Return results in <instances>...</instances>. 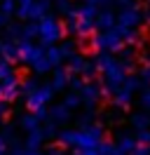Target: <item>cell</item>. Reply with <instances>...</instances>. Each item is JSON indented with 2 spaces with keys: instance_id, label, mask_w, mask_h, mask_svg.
I'll use <instances>...</instances> for the list:
<instances>
[{
  "instance_id": "obj_1",
  "label": "cell",
  "mask_w": 150,
  "mask_h": 155,
  "mask_svg": "<svg viewBox=\"0 0 150 155\" xmlns=\"http://www.w3.org/2000/svg\"><path fill=\"white\" fill-rule=\"evenodd\" d=\"M103 139V125L92 122L89 127H80V129H64L56 132V141L59 146H73V148H96L99 141Z\"/></svg>"
},
{
  "instance_id": "obj_2",
  "label": "cell",
  "mask_w": 150,
  "mask_h": 155,
  "mask_svg": "<svg viewBox=\"0 0 150 155\" xmlns=\"http://www.w3.org/2000/svg\"><path fill=\"white\" fill-rule=\"evenodd\" d=\"M92 47L96 52H120L124 47V38H122V26H110L106 31H96L92 35Z\"/></svg>"
},
{
  "instance_id": "obj_3",
  "label": "cell",
  "mask_w": 150,
  "mask_h": 155,
  "mask_svg": "<svg viewBox=\"0 0 150 155\" xmlns=\"http://www.w3.org/2000/svg\"><path fill=\"white\" fill-rule=\"evenodd\" d=\"M64 35H66L64 26H61V24H59L54 17L45 14L42 19L38 21V38H40V42H42V47H49V45L59 42Z\"/></svg>"
},
{
  "instance_id": "obj_4",
  "label": "cell",
  "mask_w": 150,
  "mask_h": 155,
  "mask_svg": "<svg viewBox=\"0 0 150 155\" xmlns=\"http://www.w3.org/2000/svg\"><path fill=\"white\" fill-rule=\"evenodd\" d=\"M52 97H54L52 82H49V85H38V87L26 97V106H28V110H35V108L47 106V104L52 101Z\"/></svg>"
},
{
  "instance_id": "obj_5",
  "label": "cell",
  "mask_w": 150,
  "mask_h": 155,
  "mask_svg": "<svg viewBox=\"0 0 150 155\" xmlns=\"http://www.w3.org/2000/svg\"><path fill=\"white\" fill-rule=\"evenodd\" d=\"M103 73V85L110 89V92H115V89L122 87V82H124V75H127V71L122 68V64L115 59L110 66L106 68V71H101Z\"/></svg>"
},
{
  "instance_id": "obj_6",
  "label": "cell",
  "mask_w": 150,
  "mask_h": 155,
  "mask_svg": "<svg viewBox=\"0 0 150 155\" xmlns=\"http://www.w3.org/2000/svg\"><path fill=\"white\" fill-rule=\"evenodd\" d=\"M141 21H143V12L136 5H127L124 10L115 17V24L117 26H124V28H139Z\"/></svg>"
},
{
  "instance_id": "obj_7",
  "label": "cell",
  "mask_w": 150,
  "mask_h": 155,
  "mask_svg": "<svg viewBox=\"0 0 150 155\" xmlns=\"http://www.w3.org/2000/svg\"><path fill=\"white\" fill-rule=\"evenodd\" d=\"M19 61L21 64H33L35 59H40L42 54H45V47L42 45H33L31 40H19Z\"/></svg>"
},
{
  "instance_id": "obj_8",
  "label": "cell",
  "mask_w": 150,
  "mask_h": 155,
  "mask_svg": "<svg viewBox=\"0 0 150 155\" xmlns=\"http://www.w3.org/2000/svg\"><path fill=\"white\" fill-rule=\"evenodd\" d=\"M77 94H80V99H82L84 106L94 110L96 104L101 101V85H99V82H94V80H87V82H84V87L80 89Z\"/></svg>"
},
{
  "instance_id": "obj_9",
  "label": "cell",
  "mask_w": 150,
  "mask_h": 155,
  "mask_svg": "<svg viewBox=\"0 0 150 155\" xmlns=\"http://www.w3.org/2000/svg\"><path fill=\"white\" fill-rule=\"evenodd\" d=\"M68 31L73 33V35H77V38H87V35H92L94 31V21L92 19H70L68 21Z\"/></svg>"
},
{
  "instance_id": "obj_10",
  "label": "cell",
  "mask_w": 150,
  "mask_h": 155,
  "mask_svg": "<svg viewBox=\"0 0 150 155\" xmlns=\"http://www.w3.org/2000/svg\"><path fill=\"white\" fill-rule=\"evenodd\" d=\"M115 26V12L108 10V7H101V10L96 12V17H94V28L96 31H106Z\"/></svg>"
},
{
  "instance_id": "obj_11",
  "label": "cell",
  "mask_w": 150,
  "mask_h": 155,
  "mask_svg": "<svg viewBox=\"0 0 150 155\" xmlns=\"http://www.w3.org/2000/svg\"><path fill=\"white\" fill-rule=\"evenodd\" d=\"M52 71H54V75H52V89H54V92H64V89L68 87V80H70V71H68V68H61V64L54 66Z\"/></svg>"
},
{
  "instance_id": "obj_12",
  "label": "cell",
  "mask_w": 150,
  "mask_h": 155,
  "mask_svg": "<svg viewBox=\"0 0 150 155\" xmlns=\"http://www.w3.org/2000/svg\"><path fill=\"white\" fill-rule=\"evenodd\" d=\"M131 94H134V92H129V89H124V87L115 89V92H112V97H110L112 106H117L120 110H127L129 104H131Z\"/></svg>"
},
{
  "instance_id": "obj_13",
  "label": "cell",
  "mask_w": 150,
  "mask_h": 155,
  "mask_svg": "<svg viewBox=\"0 0 150 155\" xmlns=\"http://www.w3.org/2000/svg\"><path fill=\"white\" fill-rule=\"evenodd\" d=\"M49 117H52L54 122H61V125H66V122L70 120V108H66L64 104H56V106L49 108Z\"/></svg>"
},
{
  "instance_id": "obj_14",
  "label": "cell",
  "mask_w": 150,
  "mask_h": 155,
  "mask_svg": "<svg viewBox=\"0 0 150 155\" xmlns=\"http://www.w3.org/2000/svg\"><path fill=\"white\" fill-rule=\"evenodd\" d=\"M49 10H52V0H33V7H31V19H42Z\"/></svg>"
},
{
  "instance_id": "obj_15",
  "label": "cell",
  "mask_w": 150,
  "mask_h": 155,
  "mask_svg": "<svg viewBox=\"0 0 150 155\" xmlns=\"http://www.w3.org/2000/svg\"><path fill=\"white\" fill-rule=\"evenodd\" d=\"M26 141H24V146L26 148H31V150H40V146H42V141H45V136H42V132H40V127L38 129H33V132H26Z\"/></svg>"
},
{
  "instance_id": "obj_16",
  "label": "cell",
  "mask_w": 150,
  "mask_h": 155,
  "mask_svg": "<svg viewBox=\"0 0 150 155\" xmlns=\"http://www.w3.org/2000/svg\"><path fill=\"white\" fill-rule=\"evenodd\" d=\"M112 61V54L110 52H106V49H101V52H96V57H94V66H96V71H106V68L110 66Z\"/></svg>"
},
{
  "instance_id": "obj_17",
  "label": "cell",
  "mask_w": 150,
  "mask_h": 155,
  "mask_svg": "<svg viewBox=\"0 0 150 155\" xmlns=\"http://www.w3.org/2000/svg\"><path fill=\"white\" fill-rule=\"evenodd\" d=\"M0 57L7 59L9 64L19 61V49H17V45H14V40H5V45H2V54H0Z\"/></svg>"
},
{
  "instance_id": "obj_18",
  "label": "cell",
  "mask_w": 150,
  "mask_h": 155,
  "mask_svg": "<svg viewBox=\"0 0 150 155\" xmlns=\"http://www.w3.org/2000/svg\"><path fill=\"white\" fill-rule=\"evenodd\" d=\"M31 7H33V0H17V10H14V14H17L19 19L28 21V19H31Z\"/></svg>"
},
{
  "instance_id": "obj_19",
  "label": "cell",
  "mask_w": 150,
  "mask_h": 155,
  "mask_svg": "<svg viewBox=\"0 0 150 155\" xmlns=\"http://www.w3.org/2000/svg\"><path fill=\"white\" fill-rule=\"evenodd\" d=\"M19 125H21V129L24 132H33V129H38L40 127V120L35 117V113H31V115H21V120H19Z\"/></svg>"
},
{
  "instance_id": "obj_20",
  "label": "cell",
  "mask_w": 150,
  "mask_h": 155,
  "mask_svg": "<svg viewBox=\"0 0 150 155\" xmlns=\"http://www.w3.org/2000/svg\"><path fill=\"white\" fill-rule=\"evenodd\" d=\"M131 127H134V129H148L150 127L148 110H145V113H134V115H131Z\"/></svg>"
},
{
  "instance_id": "obj_21",
  "label": "cell",
  "mask_w": 150,
  "mask_h": 155,
  "mask_svg": "<svg viewBox=\"0 0 150 155\" xmlns=\"http://www.w3.org/2000/svg\"><path fill=\"white\" fill-rule=\"evenodd\" d=\"M134 146H136V139L129 134H120V139H117V148H120L122 153H127L129 155L131 150H134Z\"/></svg>"
},
{
  "instance_id": "obj_22",
  "label": "cell",
  "mask_w": 150,
  "mask_h": 155,
  "mask_svg": "<svg viewBox=\"0 0 150 155\" xmlns=\"http://www.w3.org/2000/svg\"><path fill=\"white\" fill-rule=\"evenodd\" d=\"M84 61H87L84 57L73 54V57L68 59V71H70V73H75V75H80V73H82V68H84Z\"/></svg>"
},
{
  "instance_id": "obj_23",
  "label": "cell",
  "mask_w": 150,
  "mask_h": 155,
  "mask_svg": "<svg viewBox=\"0 0 150 155\" xmlns=\"http://www.w3.org/2000/svg\"><path fill=\"white\" fill-rule=\"evenodd\" d=\"M33 38H38V21L28 19V24L21 28V40H33Z\"/></svg>"
},
{
  "instance_id": "obj_24",
  "label": "cell",
  "mask_w": 150,
  "mask_h": 155,
  "mask_svg": "<svg viewBox=\"0 0 150 155\" xmlns=\"http://www.w3.org/2000/svg\"><path fill=\"white\" fill-rule=\"evenodd\" d=\"M77 10V17L80 19H92L94 21V17H96V12H99V7H94V5H80V7H75Z\"/></svg>"
},
{
  "instance_id": "obj_25",
  "label": "cell",
  "mask_w": 150,
  "mask_h": 155,
  "mask_svg": "<svg viewBox=\"0 0 150 155\" xmlns=\"http://www.w3.org/2000/svg\"><path fill=\"white\" fill-rule=\"evenodd\" d=\"M45 57L52 61V66H59V64L64 61V54H61V49L54 47V45H49V47L45 49Z\"/></svg>"
},
{
  "instance_id": "obj_26",
  "label": "cell",
  "mask_w": 150,
  "mask_h": 155,
  "mask_svg": "<svg viewBox=\"0 0 150 155\" xmlns=\"http://www.w3.org/2000/svg\"><path fill=\"white\" fill-rule=\"evenodd\" d=\"M31 66H33V71H35V73H47V71H52V68H54V66H52V61H49L45 54H42L40 59H35Z\"/></svg>"
},
{
  "instance_id": "obj_27",
  "label": "cell",
  "mask_w": 150,
  "mask_h": 155,
  "mask_svg": "<svg viewBox=\"0 0 150 155\" xmlns=\"http://www.w3.org/2000/svg\"><path fill=\"white\" fill-rule=\"evenodd\" d=\"M59 49H61L64 59H70L73 54H77V42H75V40H66V42L59 45Z\"/></svg>"
},
{
  "instance_id": "obj_28",
  "label": "cell",
  "mask_w": 150,
  "mask_h": 155,
  "mask_svg": "<svg viewBox=\"0 0 150 155\" xmlns=\"http://www.w3.org/2000/svg\"><path fill=\"white\" fill-rule=\"evenodd\" d=\"M122 87L124 89H129V92H136V89L141 87V78L139 75H124V82H122Z\"/></svg>"
},
{
  "instance_id": "obj_29",
  "label": "cell",
  "mask_w": 150,
  "mask_h": 155,
  "mask_svg": "<svg viewBox=\"0 0 150 155\" xmlns=\"http://www.w3.org/2000/svg\"><path fill=\"white\" fill-rule=\"evenodd\" d=\"M66 108H70V110H75V108H80V104H82V99H80V94L77 92H73V94H68V97L61 101Z\"/></svg>"
},
{
  "instance_id": "obj_30",
  "label": "cell",
  "mask_w": 150,
  "mask_h": 155,
  "mask_svg": "<svg viewBox=\"0 0 150 155\" xmlns=\"http://www.w3.org/2000/svg\"><path fill=\"white\" fill-rule=\"evenodd\" d=\"M40 132H42V136H45V139H54V136H56V122L49 117L45 125L40 127Z\"/></svg>"
},
{
  "instance_id": "obj_31",
  "label": "cell",
  "mask_w": 150,
  "mask_h": 155,
  "mask_svg": "<svg viewBox=\"0 0 150 155\" xmlns=\"http://www.w3.org/2000/svg\"><path fill=\"white\" fill-rule=\"evenodd\" d=\"M17 10V2L14 0H0V14L2 17H12Z\"/></svg>"
},
{
  "instance_id": "obj_32",
  "label": "cell",
  "mask_w": 150,
  "mask_h": 155,
  "mask_svg": "<svg viewBox=\"0 0 150 155\" xmlns=\"http://www.w3.org/2000/svg\"><path fill=\"white\" fill-rule=\"evenodd\" d=\"M96 73H99V71H96V66H94V61H84V68H82V73H80V75L84 78V82H87V80H94Z\"/></svg>"
},
{
  "instance_id": "obj_33",
  "label": "cell",
  "mask_w": 150,
  "mask_h": 155,
  "mask_svg": "<svg viewBox=\"0 0 150 155\" xmlns=\"http://www.w3.org/2000/svg\"><path fill=\"white\" fill-rule=\"evenodd\" d=\"M35 87H38V82L33 80V78H28V80H24V82H19V92H21L24 97H28Z\"/></svg>"
},
{
  "instance_id": "obj_34",
  "label": "cell",
  "mask_w": 150,
  "mask_h": 155,
  "mask_svg": "<svg viewBox=\"0 0 150 155\" xmlns=\"http://www.w3.org/2000/svg\"><path fill=\"white\" fill-rule=\"evenodd\" d=\"M92 122H94V110H92V108H87V113L77 115V125H80V127H89Z\"/></svg>"
},
{
  "instance_id": "obj_35",
  "label": "cell",
  "mask_w": 150,
  "mask_h": 155,
  "mask_svg": "<svg viewBox=\"0 0 150 155\" xmlns=\"http://www.w3.org/2000/svg\"><path fill=\"white\" fill-rule=\"evenodd\" d=\"M14 73V68H12V64H9L7 59H2L0 57V80H5L7 75H12Z\"/></svg>"
},
{
  "instance_id": "obj_36",
  "label": "cell",
  "mask_w": 150,
  "mask_h": 155,
  "mask_svg": "<svg viewBox=\"0 0 150 155\" xmlns=\"http://www.w3.org/2000/svg\"><path fill=\"white\" fill-rule=\"evenodd\" d=\"M5 35H7V40H21V26H17V24H9L7 31H5Z\"/></svg>"
},
{
  "instance_id": "obj_37",
  "label": "cell",
  "mask_w": 150,
  "mask_h": 155,
  "mask_svg": "<svg viewBox=\"0 0 150 155\" xmlns=\"http://www.w3.org/2000/svg\"><path fill=\"white\" fill-rule=\"evenodd\" d=\"M112 148H115V146H112L110 141L101 139V141H99V146H96V153H99V155H110V153H112Z\"/></svg>"
},
{
  "instance_id": "obj_38",
  "label": "cell",
  "mask_w": 150,
  "mask_h": 155,
  "mask_svg": "<svg viewBox=\"0 0 150 155\" xmlns=\"http://www.w3.org/2000/svg\"><path fill=\"white\" fill-rule=\"evenodd\" d=\"M19 97V87H2V101H14Z\"/></svg>"
},
{
  "instance_id": "obj_39",
  "label": "cell",
  "mask_w": 150,
  "mask_h": 155,
  "mask_svg": "<svg viewBox=\"0 0 150 155\" xmlns=\"http://www.w3.org/2000/svg\"><path fill=\"white\" fill-rule=\"evenodd\" d=\"M129 155H150V146L148 143H139V141H136V146H134V150H131Z\"/></svg>"
},
{
  "instance_id": "obj_40",
  "label": "cell",
  "mask_w": 150,
  "mask_h": 155,
  "mask_svg": "<svg viewBox=\"0 0 150 155\" xmlns=\"http://www.w3.org/2000/svg\"><path fill=\"white\" fill-rule=\"evenodd\" d=\"M0 85H2V87H19V78H17V73H12V75H7L5 80H0Z\"/></svg>"
},
{
  "instance_id": "obj_41",
  "label": "cell",
  "mask_w": 150,
  "mask_h": 155,
  "mask_svg": "<svg viewBox=\"0 0 150 155\" xmlns=\"http://www.w3.org/2000/svg\"><path fill=\"white\" fill-rule=\"evenodd\" d=\"M68 87L73 89V92H80V89L84 87V80H82V78H77V75H75V78H70V80H68Z\"/></svg>"
},
{
  "instance_id": "obj_42",
  "label": "cell",
  "mask_w": 150,
  "mask_h": 155,
  "mask_svg": "<svg viewBox=\"0 0 150 155\" xmlns=\"http://www.w3.org/2000/svg\"><path fill=\"white\" fill-rule=\"evenodd\" d=\"M139 143H150V132L148 129H136V136H134Z\"/></svg>"
},
{
  "instance_id": "obj_43",
  "label": "cell",
  "mask_w": 150,
  "mask_h": 155,
  "mask_svg": "<svg viewBox=\"0 0 150 155\" xmlns=\"http://www.w3.org/2000/svg\"><path fill=\"white\" fill-rule=\"evenodd\" d=\"M141 106L145 108V110H150V87L141 92Z\"/></svg>"
},
{
  "instance_id": "obj_44",
  "label": "cell",
  "mask_w": 150,
  "mask_h": 155,
  "mask_svg": "<svg viewBox=\"0 0 150 155\" xmlns=\"http://www.w3.org/2000/svg\"><path fill=\"white\" fill-rule=\"evenodd\" d=\"M2 139H5V141H14V127H12V125H5Z\"/></svg>"
},
{
  "instance_id": "obj_45",
  "label": "cell",
  "mask_w": 150,
  "mask_h": 155,
  "mask_svg": "<svg viewBox=\"0 0 150 155\" xmlns=\"http://www.w3.org/2000/svg\"><path fill=\"white\" fill-rule=\"evenodd\" d=\"M73 155H99V153H96V148H75Z\"/></svg>"
},
{
  "instance_id": "obj_46",
  "label": "cell",
  "mask_w": 150,
  "mask_h": 155,
  "mask_svg": "<svg viewBox=\"0 0 150 155\" xmlns=\"http://www.w3.org/2000/svg\"><path fill=\"white\" fill-rule=\"evenodd\" d=\"M33 113H35V117H38V120H47V115H49V113H47V106H42V108H35Z\"/></svg>"
},
{
  "instance_id": "obj_47",
  "label": "cell",
  "mask_w": 150,
  "mask_h": 155,
  "mask_svg": "<svg viewBox=\"0 0 150 155\" xmlns=\"http://www.w3.org/2000/svg\"><path fill=\"white\" fill-rule=\"evenodd\" d=\"M56 7H59V10H61V12H64V14H66V12L70 10V7H73V5H70V2H68V0H56Z\"/></svg>"
},
{
  "instance_id": "obj_48",
  "label": "cell",
  "mask_w": 150,
  "mask_h": 155,
  "mask_svg": "<svg viewBox=\"0 0 150 155\" xmlns=\"http://www.w3.org/2000/svg\"><path fill=\"white\" fill-rule=\"evenodd\" d=\"M87 5H94V7H108L110 0H84Z\"/></svg>"
},
{
  "instance_id": "obj_49",
  "label": "cell",
  "mask_w": 150,
  "mask_h": 155,
  "mask_svg": "<svg viewBox=\"0 0 150 155\" xmlns=\"http://www.w3.org/2000/svg\"><path fill=\"white\" fill-rule=\"evenodd\" d=\"M141 80H145V82H150V64H145V66L141 68Z\"/></svg>"
},
{
  "instance_id": "obj_50",
  "label": "cell",
  "mask_w": 150,
  "mask_h": 155,
  "mask_svg": "<svg viewBox=\"0 0 150 155\" xmlns=\"http://www.w3.org/2000/svg\"><path fill=\"white\" fill-rule=\"evenodd\" d=\"M7 115H9V110H7V106H5V104H2V101H0V125H2V122H5V120H7Z\"/></svg>"
},
{
  "instance_id": "obj_51",
  "label": "cell",
  "mask_w": 150,
  "mask_h": 155,
  "mask_svg": "<svg viewBox=\"0 0 150 155\" xmlns=\"http://www.w3.org/2000/svg\"><path fill=\"white\" fill-rule=\"evenodd\" d=\"M141 12H143V21H145V24H150V5L145 7V10H141Z\"/></svg>"
},
{
  "instance_id": "obj_52",
  "label": "cell",
  "mask_w": 150,
  "mask_h": 155,
  "mask_svg": "<svg viewBox=\"0 0 150 155\" xmlns=\"http://www.w3.org/2000/svg\"><path fill=\"white\" fill-rule=\"evenodd\" d=\"M47 155H61V150H59V148H49V150H47Z\"/></svg>"
},
{
  "instance_id": "obj_53",
  "label": "cell",
  "mask_w": 150,
  "mask_h": 155,
  "mask_svg": "<svg viewBox=\"0 0 150 155\" xmlns=\"http://www.w3.org/2000/svg\"><path fill=\"white\" fill-rule=\"evenodd\" d=\"M110 155H127V153H122L120 148H117V146H115V148H112V153H110Z\"/></svg>"
},
{
  "instance_id": "obj_54",
  "label": "cell",
  "mask_w": 150,
  "mask_h": 155,
  "mask_svg": "<svg viewBox=\"0 0 150 155\" xmlns=\"http://www.w3.org/2000/svg\"><path fill=\"white\" fill-rule=\"evenodd\" d=\"M117 2H120L122 7H127V5H131V0H117Z\"/></svg>"
},
{
  "instance_id": "obj_55",
  "label": "cell",
  "mask_w": 150,
  "mask_h": 155,
  "mask_svg": "<svg viewBox=\"0 0 150 155\" xmlns=\"http://www.w3.org/2000/svg\"><path fill=\"white\" fill-rule=\"evenodd\" d=\"M2 45H5V40H0V54H2Z\"/></svg>"
},
{
  "instance_id": "obj_56",
  "label": "cell",
  "mask_w": 150,
  "mask_h": 155,
  "mask_svg": "<svg viewBox=\"0 0 150 155\" xmlns=\"http://www.w3.org/2000/svg\"><path fill=\"white\" fill-rule=\"evenodd\" d=\"M0 101H2V85H0Z\"/></svg>"
},
{
  "instance_id": "obj_57",
  "label": "cell",
  "mask_w": 150,
  "mask_h": 155,
  "mask_svg": "<svg viewBox=\"0 0 150 155\" xmlns=\"http://www.w3.org/2000/svg\"><path fill=\"white\" fill-rule=\"evenodd\" d=\"M2 19H5V17H2V14H0V26H2Z\"/></svg>"
},
{
  "instance_id": "obj_58",
  "label": "cell",
  "mask_w": 150,
  "mask_h": 155,
  "mask_svg": "<svg viewBox=\"0 0 150 155\" xmlns=\"http://www.w3.org/2000/svg\"><path fill=\"white\" fill-rule=\"evenodd\" d=\"M145 2H148V5H150V0H145Z\"/></svg>"
}]
</instances>
